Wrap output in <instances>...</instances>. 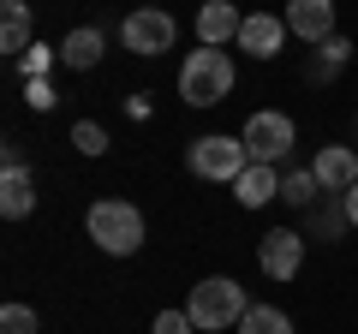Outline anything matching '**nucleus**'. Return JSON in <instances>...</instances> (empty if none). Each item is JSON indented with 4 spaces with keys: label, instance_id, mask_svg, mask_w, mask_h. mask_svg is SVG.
<instances>
[{
    "label": "nucleus",
    "instance_id": "1",
    "mask_svg": "<svg viewBox=\"0 0 358 334\" xmlns=\"http://www.w3.org/2000/svg\"><path fill=\"white\" fill-rule=\"evenodd\" d=\"M84 227H90V239L102 245L108 257H138L143 251V215L126 197H96L90 215H84Z\"/></svg>",
    "mask_w": 358,
    "mask_h": 334
},
{
    "label": "nucleus",
    "instance_id": "2",
    "mask_svg": "<svg viewBox=\"0 0 358 334\" xmlns=\"http://www.w3.org/2000/svg\"><path fill=\"white\" fill-rule=\"evenodd\" d=\"M233 84H239V72H233L227 48H192V54H185V66H179V96H185L192 108L227 102Z\"/></svg>",
    "mask_w": 358,
    "mask_h": 334
},
{
    "label": "nucleus",
    "instance_id": "3",
    "mask_svg": "<svg viewBox=\"0 0 358 334\" xmlns=\"http://www.w3.org/2000/svg\"><path fill=\"white\" fill-rule=\"evenodd\" d=\"M185 310H192L197 328H239L245 310H251V298H245V286L233 281V275H209V281L192 286V298H185Z\"/></svg>",
    "mask_w": 358,
    "mask_h": 334
},
{
    "label": "nucleus",
    "instance_id": "4",
    "mask_svg": "<svg viewBox=\"0 0 358 334\" xmlns=\"http://www.w3.org/2000/svg\"><path fill=\"white\" fill-rule=\"evenodd\" d=\"M185 167H192L197 180H215V185H233L251 167V150H245V138H227V131H209V138H197L192 150H185Z\"/></svg>",
    "mask_w": 358,
    "mask_h": 334
},
{
    "label": "nucleus",
    "instance_id": "5",
    "mask_svg": "<svg viewBox=\"0 0 358 334\" xmlns=\"http://www.w3.org/2000/svg\"><path fill=\"white\" fill-rule=\"evenodd\" d=\"M120 42H126L131 54H143V60H155V54H167L179 42V24L162 6H138V13H126V24H120Z\"/></svg>",
    "mask_w": 358,
    "mask_h": 334
},
{
    "label": "nucleus",
    "instance_id": "6",
    "mask_svg": "<svg viewBox=\"0 0 358 334\" xmlns=\"http://www.w3.org/2000/svg\"><path fill=\"white\" fill-rule=\"evenodd\" d=\"M239 138H245V150H251V161H268V167H275L287 150H293V138H299V131H293V119H287V114L263 108V114H251V119H245V131H239Z\"/></svg>",
    "mask_w": 358,
    "mask_h": 334
},
{
    "label": "nucleus",
    "instance_id": "7",
    "mask_svg": "<svg viewBox=\"0 0 358 334\" xmlns=\"http://www.w3.org/2000/svg\"><path fill=\"white\" fill-rule=\"evenodd\" d=\"M257 269L268 275V281H293L299 269H305V239H299L293 227H275L257 239Z\"/></svg>",
    "mask_w": 358,
    "mask_h": 334
},
{
    "label": "nucleus",
    "instance_id": "8",
    "mask_svg": "<svg viewBox=\"0 0 358 334\" xmlns=\"http://www.w3.org/2000/svg\"><path fill=\"white\" fill-rule=\"evenodd\" d=\"M239 30H245V13L233 0H203L197 6V42L203 48H227V42H239Z\"/></svg>",
    "mask_w": 358,
    "mask_h": 334
},
{
    "label": "nucleus",
    "instance_id": "9",
    "mask_svg": "<svg viewBox=\"0 0 358 334\" xmlns=\"http://www.w3.org/2000/svg\"><path fill=\"white\" fill-rule=\"evenodd\" d=\"M310 173L322 180V191H352L358 185V150L352 143H322L317 161H310Z\"/></svg>",
    "mask_w": 358,
    "mask_h": 334
},
{
    "label": "nucleus",
    "instance_id": "10",
    "mask_svg": "<svg viewBox=\"0 0 358 334\" xmlns=\"http://www.w3.org/2000/svg\"><path fill=\"white\" fill-rule=\"evenodd\" d=\"M293 36L287 30V18H275V13H245V30H239V48L251 54V60H275L281 54V42Z\"/></svg>",
    "mask_w": 358,
    "mask_h": 334
},
{
    "label": "nucleus",
    "instance_id": "11",
    "mask_svg": "<svg viewBox=\"0 0 358 334\" xmlns=\"http://www.w3.org/2000/svg\"><path fill=\"white\" fill-rule=\"evenodd\" d=\"M287 30L305 42H329L334 36V0H287Z\"/></svg>",
    "mask_w": 358,
    "mask_h": 334
},
{
    "label": "nucleus",
    "instance_id": "12",
    "mask_svg": "<svg viewBox=\"0 0 358 334\" xmlns=\"http://www.w3.org/2000/svg\"><path fill=\"white\" fill-rule=\"evenodd\" d=\"M30 209H36V173H30V167H6V173H0V215L24 221Z\"/></svg>",
    "mask_w": 358,
    "mask_h": 334
},
{
    "label": "nucleus",
    "instance_id": "13",
    "mask_svg": "<svg viewBox=\"0 0 358 334\" xmlns=\"http://www.w3.org/2000/svg\"><path fill=\"white\" fill-rule=\"evenodd\" d=\"M233 197H239L245 209L275 203V197H281V180H275V167H268V161H251V167L239 173V180H233Z\"/></svg>",
    "mask_w": 358,
    "mask_h": 334
},
{
    "label": "nucleus",
    "instance_id": "14",
    "mask_svg": "<svg viewBox=\"0 0 358 334\" xmlns=\"http://www.w3.org/2000/svg\"><path fill=\"white\" fill-rule=\"evenodd\" d=\"M102 30L96 24H78V30H66V42H60V66H72V72H90V66L102 60Z\"/></svg>",
    "mask_w": 358,
    "mask_h": 334
},
{
    "label": "nucleus",
    "instance_id": "15",
    "mask_svg": "<svg viewBox=\"0 0 358 334\" xmlns=\"http://www.w3.org/2000/svg\"><path fill=\"white\" fill-rule=\"evenodd\" d=\"M30 42H36L30 36V0H0V48L18 60Z\"/></svg>",
    "mask_w": 358,
    "mask_h": 334
},
{
    "label": "nucleus",
    "instance_id": "16",
    "mask_svg": "<svg viewBox=\"0 0 358 334\" xmlns=\"http://www.w3.org/2000/svg\"><path fill=\"white\" fill-rule=\"evenodd\" d=\"M239 334H293V317L275 310V305H251L245 322H239Z\"/></svg>",
    "mask_w": 358,
    "mask_h": 334
},
{
    "label": "nucleus",
    "instance_id": "17",
    "mask_svg": "<svg viewBox=\"0 0 358 334\" xmlns=\"http://www.w3.org/2000/svg\"><path fill=\"white\" fill-rule=\"evenodd\" d=\"M346 60H352V42H346L341 30H334L329 42H317V66H310V72H317V78H334Z\"/></svg>",
    "mask_w": 358,
    "mask_h": 334
},
{
    "label": "nucleus",
    "instance_id": "18",
    "mask_svg": "<svg viewBox=\"0 0 358 334\" xmlns=\"http://www.w3.org/2000/svg\"><path fill=\"white\" fill-rule=\"evenodd\" d=\"M322 191V180L310 173V167H299V173H287L281 180V203H293V209H310V197Z\"/></svg>",
    "mask_w": 358,
    "mask_h": 334
},
{
    "label": "nucleus",
    "instance_id": "19",
    "mask_svg": "<svg viewBox=\"0 0 358 334\" xmlns=\"http://www.w3.org/2000/svg\"><path fill=\"white\" fill-rule=\"evenodd\" d=\"M72 150L96 161V155H108V131L96 126V119H78V126H72Z\"/></svg>",
    "mask_w": 358,
    "mask_h": 334
},
{
    "label": "nucleus",
    "instance_id": "20",
    "mask_svg": "<svg viewBox=\"0 0 358 334\" xmlns=\"http://www.w3.org/2000/svg\"><path fill=\"white\" fill-rule=\"evenodd\" d=\"M54 60H60V48H48V42H30V48L18 54V72H24V78H42Z\"/></svg>",
    "mask_w": 358,
    "mask_h": 334
},
{
    "label": "nucleus",
    "instance_id": "21",
    "mask_svg": "<svg viewBox=\"0 0 358 334\" xmlns=\"http://www.w3.org/2000/svg\"><path fill=\"white\" fill-rule=\"evenodd\" d=\"M42 322H36V310L30 305H6L0 310V334H36Z\"/></svg>",
    "mask_w": 358,
    "mask_h": 334
},
{
    "label": "nucleus",
    "instance_id": "22",
    "mask_svg": "<svg viewBox=\"0 0 358 334\" xmlns=\"http://www.w3.org/2000/svg\"><path fill=\"white\" fill-rule=\"evenodd\" d=\"M150 334H197V322H192V310H162L150 322Z\"/></svg>",
    "mask_w": 358,
    "mask_h": 334
},
{
    "label": "nucleus",
    "instance_id": "23",
    "mask_svg": "<svg viewBox=\"0 0 358 334\" xmlns=\"http://www.w3.org/2000/svg\"><path fill=\"white\" fill-rule=\"evenodd\" d=\"M24 102H30V108H36V114H48V108H54V102H60V96H54V90H48V84H42V78H30V84H24Z\"/></svg>",
    "mask_w": 358,
    "mask_h": 334
},
{
    "label": "nucleus",
    "instance_id": "24",
    "mask_svg": "<svg viewBox=\"0 0 358 334\" xmlns=\"http://www.w3.org/2000/svg\"><path fill=\"white\" fill-rule=\"evenodd\" d=\"M341 209H346V227H358V185H352V191H341Z\"/></svg>",
    "mask_w": 358,
    "mask_h": 334
},
{
    "label": "nucleus",
    "instance_id": "25",
    "mask_svg": "<svg viewBox=\"0 0 358 334\" xmlns=\"http://www.w3.org/2000/svg\"><path fill=\"white\" fill-rule=\"evenodd\" d=\"M143 6H155V0H143Z\"/></svg>",
    "mask_w": 358,
    "mask_h": 334
}]
</instances>
